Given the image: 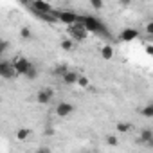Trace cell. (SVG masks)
<instances>
[{
    "mask_svg": "<svg viewBox=\"0 0 153 153\" xmlns=\"http://www.w3.org/2000/svg\"><path fill=\"white\" fill-rule=\"evenodd\" d=\"M146 33H148V34H153V22H151V20L146 24Z\"/></svg>",
    "mask_w": 153,
    "mask_h": 153,
    "instance_id": "cell-24",
    "label": "cell"
},
{
    "mask_svg": "<svg viewBox=\"0 0 153 153\" xmlns=\"http://www.w3.org/2000/svg\"><path fill=\"white\" fill-rule=\"evenodd\" d=\"M7 49H9V42H6V40H0V56H2V54H6V52H7Z\"/></svg>",
    "mask_w": 153,
    "mask_h": 153,
    "instance_id": "cell-21",
    "label": "cell"
},
{
    "mask_svg": "<svg viewBox=\"0 0 153 153\" xmlns=\"http://www.w3.org/2000/svg\"><path fill=\"white\" fill-rule=\"evenodd\" d=\"M25 78H27V79H31V81H33V79H36V78H38V68H36V67H34V65H33V67H31V68H29V72H27V74H25Z\"/></svg>",
    "mask_w": 153,
    "mask_h": 153,
    "instance_id": "cell-17",
    "label": "cell"
},
{
    "mask_svg": "<svg viewBox=\"0 0 153 153\" xmlns=\"http://www.w3.org/2000/svg\"><path fill=\"white\" fill-rule=\"evenodd\" d=\"M67 70H68V68H67V65H58L56 68H52V76H63Z\"/></svg>",
    "mask_w": 153,
    "mask_h": 153,
    "instance_id": "cell-18",
    "label": "cell"
},
{
    "mask_svg": "<svg viewBox=\"0 0 153 153\" xmlns=\"http://www.w3.org/2000/svg\"><path fill=\"white\" fill-rule=\"evenodd\" d=\"M137 38H139V31L133 29V27H126V29H123L119 33V40L121 42H133Z\"/></svg>",
    "mask_w": 153,
    "mask_h": 153,
    "instance_id": "cell-9",
    "label": "cell"
},
{
    "mask_svg": "<svg viewBox=\"0 0 153 153\" xmlns=\"http://www.w3.org/2000/svg\"><path fill=\"white\" fill-rule=\"evenodd\" d=\"M140 115H144L146 119H151V117H153V105H146V106L140 110Z\"/></svg>",
    "mask_w": 153,
    "mask_h": 153,
    "instance_id": "cell-15",
    "label": "cell"
},
{
    "mask_svg": "<svg viewBox=\"0 0 153 153\" xmlns=\"http://www.w3.org/2000/svg\"><path fill=\"white\" fill-rule=\"evenodd\" d=\"M36 153H52V151H51L49 148H38V149H36Z\"/></svg>",
    "mask_w": 153,
    "mask_h": 153,
    "instance_id": "cell-25",
    "label": "cell"
},
{
    "mask_svg": "<svg viewBox=\"0 0 153 153\" xmlns=\"http://www.w3.org/2000/svg\"><path fill=\"white\" fill-rule=\"evenodd\" d=\"M139 139H140V142H144L146 146H151V144H153V130H151V128H142L140 133H139Z\"/></svg>",
    "mask_w": 153,
    "mask_h": 153,
    "instance_id": "cell-11",
    "label": "cell"
},
{
    "mask_svg": "<svg viewBox=\"0 0 153 153\" xmlns=\"http://www.w3.org/2000/svg\"><path fill=\"white\" fill-rule=\"evenodd\" d=\"M106 142H108L110 146H117V144H119V140H117L115 135H108V137H106Z\"/></svg>",
    "mask_w": 153,
    "mask_h": 153,
    "instance_id": "cell-22",
    "label": "cell"
},
{
    "mask_svg": "<svg viewBox=\"0 0 153 153\" xmlns=\"http://www.w3.org/2000/svg\"><path fill=\"white\" fill-rule=\"evenodd\" d=\"M78 78H79V74H78V72H74V70H67V72L61 76V81H63L67 87H72V85H76Z\"/></svg>",
    "mask_w": 153,
    "mask_h": 153,
    "instance_id": "cell-10",
    "label": "cell"
},
{
    "mask_svg": "<svg viewBox=\"0 0 153 153\" xmlns=\"http://www.w3.org/2000/svg\"><path fill=\"white\" fill-rule=\"evenodd\" d=\"M146 52H148V54H151V52H153V47H151V45H148V47H146Z\"/></svg>",
    "mask_w": 153,
    "mask_h": 153,
    "instance_id": "cell-26",
    "label": "cell"
},
{
    "mask_svg": "<svg viewBox=\"0 0 153 153\" xmlns=\"http://www.w3.org/2000/svg\"><path fill=\"white\" fill-rule=\"evenodd\" d=\"M15 68H13V63L11 61H7V59H4V61H0V78L2 79H11V78H15Z\"/></svg>",
    "mask_w": 153,
    "mask_h": 153,
    "instance_id": "cell-7",
    "label": "cell"
},
{
    "mask_svg": "<svg viewBox=\"0 0 153 153\" xmlns=\"http://www.w3.org/2000/svg\"><path fill=\"white\" fill-rule=\"evenodd\" d=\"M31 137V130L29 128H20L18 131H16V139L18 140H27Z\"/></svg>",
    "mask_w": 153,
    "mask_h": 153,
    "instance_id": "cell-13",
    "label": "cell"
},
{
    "mask_svg": "<svg viewBox=\"0 0 153 153\" xmlns=\"http://www.w3.org/2000/svg\"><path fill=\"white\" fill-rule=\"evenodd\" d=\"M101 58H103V59H106V61L114 58V47H112L110 43H106V45H103V47H101Z\"/></svg>",
    "mask_w": 153,
    "mask_h": 153,
    "instance_id": "cell-12",
    "label": "cell"
},
{
    "mask_svg": "<svg viewBox=\"0 0 153 153\" xmlns=\"http://www.w3.org/2000/svg\"><path fill=\"white\" fill-rule=\"evenodd\" d=\"M24 4L29 6L34 15H52L54 11V7L49 2H43V0H33V2H24Z\"/></svg>",
    "mask_w": 153,
    "mask_h": 153,
    "instance_id": "cell-3",
    "label": "cell"
},
{
    "mask_svg": "<svg viewBox=\"0 0 153 153\" xmlns=\"http://www.w3.org/2000/svg\"><path fill=\"white\" fill-rule=\"evenodd\" d=\"M54 99V90L52 88H42L38 94H36V101L40 103V105H49L51 101Z\"/></svg>",
    "mask_w": 153,
    "mask_h": 153,
    "instance_id": "cell-8",
    "label": "cell"
},
{
    "mask_svg": "<svg viewBox=\"0 0 153 153\" xmlns=\"http://www.w3.org/2000/svg\"><path fill=\"white\" fill-rule=\"evenodd\" d=\"M81 24H83V27H85L87 33H94V34H99V36H106V34H108L106 24L101 22L97 16L83 15V16H81Z\"/></svg>",
    "mask_w": 153,
    "mask_h": 153,
    "instance_id": "cell-1",
    "label": "cell"
},
{
    "mask_svg": "<svg viewBox=\"0 0 153 153\" xmlns=\"http://www.w3.org/2000/svg\"><path fill=\"white\" fill-rule=\"evenodd\" d=\"M56 115L58 117H61V119H65V117H68V115H72V112H74V105L72 103H68V101H61V103H58L56 105Z\"/></svg>",
    "mask_w": 153,
    "mask_h": 153,
    "instance_id": "cell-6",
    "label": "cell"
},
{
    "mask_svg": "<svg viewBox=\"0 0 153 153\" xmlns=\"http://www.w3.org/2000/svg\"><path fill=\"white\" fill-rule=\"evenodd\" d=\"M68 34H70V40L72 42H83L88 36V33L85 31L83 24H74V25H70L68 27Z\"/></svg>",
    "mask_w": 153,
    "mask_h": 153,
    "instance_id": "cell-5",
    "label": "cell"
},
{
    "mask_svg": "<svg viewBox=\"0 0 153 153\" xmlns=\"http://www.w3.org/2000/svg\"><path fill=\"white\" fill-rule=\"evenodd\" d=\"M90 6H92L94 9H101V7H103V2H101V0H92Z\"/></svg>",
    "mask_w": 153,
    "mask_h": 153,
    "instance_id": "cell-23",
    "label": "cell"
},
{
    "mask_svg": "<svg viewBox=\"0 0 153 153\" xmlns=\"http://www.w3.org/2000/svg\"><path fill=\"white\" fill-rule=\"evenodd\" d=\"M52 15L56 16V20L58 22H61V24H65L67 27H70V25H74V24H78V13H74V11H70V9H61V11H52Z\"/></svg>",
    "mask_w": 153,
    "mask_h": 153,
    "instance_id": "cell-2",
    "label": "cell"
},
{
    "mask_svg": "<svg viewBox=\"0 0 153 153\" xmlns=\"http://www.w3.org/2000/svg\"><path fill=\"white\" fill-rule=\"evenodd\" d=\"M61 49L63 51H72L74 49V42L72 40H61Z\"/></svg>",
    "mask_w": 153,
    "mask_h": 153,
    "instance_id": "cell-19",
    "label": "cell"
},
{
    "mask_svg": "<svg viewBox=\"0 0 153 153\" xmlns=\"http://www.w3.org/2000/svg\"><path fill=\"white\" fill-rule=\"evenodd\" d=\"M115 130H117L119 133H128V131L131 130V124H130V123H123V121H121V123H117V124H115Z\"/></svg>",
    "mask_w": 153,
    "mask_h": 153,
    "instance_id": "cell-14",
    "label": "cell"
},
{
    "mask_svg": "<svg viewBox=\"0 0 153 153\" xmlns=\"http://www.w3.org/2000/svg\"><path fill=\"white\" fill-rule=\"evenodd\" d=\"M76 85H79L81 88H88V87H90V81H88L87 76H79L78 81H76Z\"/></svg>",
    "mask_w": 153,
    "mask_h": 153,
    "instance_id": "cell-16",
    "label": "cell"
},
{
    "mask_svg": "<svg viewBox=\"0 0 153 153\" xmlns=\"http://www.w3.org/2000/svg\"><path fill=\"white\" fill-rule=\"evenodd\" d=\"M11 63H13V68H15V74L16 76H25L29 72V68L33 67V63L27 58H24V56H16Z\"/></svg>",
    "mask_w": 153,
    "mask_h": 153,
    "instance_id": "cell-4",
    "label": "cell"
},
{
    "mask_svg": "<svg viewBox=\"0 0 153 153\" xmlns=\"http://www.w3.org/2000/svg\"><path fill=\"white\" fill-rule=\"evenodd\" d=\"M20 36H22L24 40H29V38L33 36V33H31L29 27H22V29H20Z\"/></svg>",
    "mask_w": 153,
    "mask_h": 153,
    "instance_id": "cell-20",
    "label": "cell"
}]
</instances>
